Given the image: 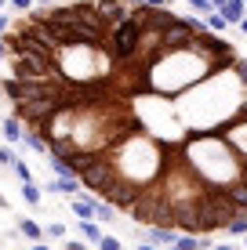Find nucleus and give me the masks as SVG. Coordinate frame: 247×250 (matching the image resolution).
Returning a JSON list of instances; mask_svg holds the SVG:
<instances>
[{"label":"nucleus","instance_id":"obj_1","mask_svg":"<svg viewBox=\"0 0 247 250\" xmlns=\"http://www.w3.org/2000/svg\"><path fill=\"white\" fill-rule=\"evenodd\" d=\"M4 44V98L58 178L182 236L247 214V58L203 19L58 0L22 15Z\"/></svg>","mask_w":247,"mask_h":250},{"label":"nucleus","instance_id":"obj_2","mask_svg":"<svg viewBox=\"0 0 247 250\" xmlns=\"http://www.w3.org/2000/svg\"><path fill=\"white\" fill-rule=\"evenodd\" d=\"M95 207H98V196H88V192H84V196H76V200H73L69 210L76 214V221H95Z\"/></svg>","mask_w":247,"mask_h":250},{"label":"nucleus","instance_id":"obj_3","mask_svg":"<svg viewBox=\"0 0 247 250\" xmlns=\"http://www.w3.org/2000/svg\"><path fill=\"white\" fill-rule=\"evenodd\" d=\"M244 11H247L244 0H225V4L218 7V15H222L229 25H240V22H244Z\"/></svg>","mask_w":247,"mask_h":250},{"label":"nucleus","instance_id":"obj_4","mask_svg":"<svg viewBox=\"0 0 247 250\" xmlns=\"http://www.w3.org/2000/svg\"><path fill=\"white\" fill-rule=\"evenodd\" d=\"M0 131H4L7 145H15L19 138H25V127H22V120H19V116H4V120H0Z\"/></svg>","mask_w":247,"mask_h":250},{"label":"nucleus","instance_id":"obj_5","mask_svg":"<svg viewBox=\"0 0 247 250\" xmlns=\"http://www.w3.org/2000/svg\"><path fill=\"white\" fill-rule=\"evenodd\" d=\"M211 236H178V243L171 250H211Z\"/></svg>","mask_w":247,"mask_h":250},{"label":"nucleus","instance_id":"obj_6","mask_svg":"<svg viewBox=\"0 0 247 250\" xmlns=\"http://www.w3.org/2000/svg\"><path fill=\"white\" fill-rule=\"evenodd\" d=\"M55 192L69 196V200H76V196H84V185L76 182V178H55Z\"/></svg>","mask_w":247,"mask_h":250},{"label":"nucleus","instance_id":"obj_7","mask_svg":"<svg viewBox=\"0 0 247 250\" xmlns=\"http://www.w3.org/2000/svg\"><path fill=\"white\" fill-rule=\"evenodd\" d=\"M15 229H19L25 239H37V243L44 239V229H40L37 221H29V218H19V221H15Z\"/></svg>","mask_w":247,"mask_h":250},{"label":"nucleus","instance_id":"obj_8","mask_svg":"<svg viewBox=\"0 0 247 250\" xmlns=\"http://www.w3.org/2000/svg\"><path fill=\"white\" fill-rule=\"evenodd\" d=\"M76 229L84 232V239H88V243H102V229L95 225V221H76Z\"/></svg>","mask_w":247,"mask_h":250},{"label":"nucleus","instance_id":"obj_9","mask_svg":"<svg viewBox=\"0 0 247 250\" xmlns=\"http://www.w3.org/2000/svg\"><path fill=\"white\" fill-rule=\"evenodd\" d=\"M22 200L29 207H40V203H44V192H40L37 185H22Z\"/></svg>","mask_w":247,"mask_h":250},{"label":"nucleus","instance_id":"obj_10","mask_svg":"<svg viewBox=\"0 0 247 250\" xmlns=\"http://www.w3.org/2000/svg\"><path fill=\"white\" fill-rule=\"evenodd\" d=\"M203 25H207L211 33H218V37H222V33L229 29V22H225V19H222L218 11H215V15H207V19H203Z\"/></svg>","mask_w":247,"mask_h":250},{"label":"nucleus","instance_id":"obj_11","mask_svg":"<svg viewBox=\"0 0 247 250\" xmlns=\"http://www.w3.org/2000/svg\"><path fill=\"white\" fill-rule=\"evenodd\" d=\"M11 170H15V178H19L22 185H33V170L25 167V163H22L19 156H15V163H11Z\"/></svg>","mask_w":247,"mask_h":250},{"label":"nucleus","instance_id":"obj_12","mask_svg":"<svg viewBox=\"0 0 247 250\" xmlns=\"http://www.w3.org/2000/svg\"><path fill=\"white\" fill-rule=\"evenodd\" d=\"M189 7H193L197 15H215V11H218V7L211 4V0H189Z\"/></svg>","mask_w":247,"mask_h":250},{"label":"nucleus","instance_id":"obj_13","mask_svg":"<svg viewBox=\"0 0 247 250\" xmlns=\"http://www.w3.org/2000/svg\"><path fill=\"white\" fill-rule=\"evenodd\" d=\"M95 218H98V221H113V218H116V210H113L109 203H102V200H98V207H95Z\"/></svg>","mask_w":247,"mask_h":250},{"label":"nucleus","instance_id":"obj_14","mask_svg":"<svg viewBox=\"0 0 247 250\" xmlns=\"http://www.w3.org/2000/svg\"><path fill=\"white\" fill-rule=\"evenodd\" d=\"M98 250H124V247L116 243V236H102V243H98Z\"/></svg>","mask_w":247,"mask_h":250},{"label":"nucleus","instance_id":"obj_15","mask_svg":"<svg viewBox=\"0 0 247 250\" xmlns=\"http://www.w3.org/2000/svg\"><path fill=\"white\" fill-rule=\"evenodd\" d=\"M0 163H4V167H11V163H15V152H11V145H0Z\"/></svg>","mask_w":247,"mask_h":250},{"label":"nucleus","instance_id":"obj_16","mask_svg":"<svg viewBox=\"0 0 247 250\" xmlns=\"http://www.w3.org/2000/svg\"><path fill=\"white\" fill-rule=\"evenodd\" d=\"M7 4H11L15 11H22V15H29V11H33V0H7Z\"/></svg>","mask_w":247,"mask_h":250},{"label":"nucleus","instance_id":"obj_17","mask_svg":"<svg viewBox=\"0 0 247 250\" xmlns=\"http://www.w3.org/2000/svg\"><path fill=\"white\" fill-rule=\"evenodd\" d=\"M44 236H66V225H58V221H51V225H44Z\"/></svg>","mask_w":247,"mask_h":250},{"label":"nucleus","instance_id":"obj_18","mask_svg":"<svg viewBox=\"0 0 247 250\" xmlns=\"http://www.w3.org/2000/svg\"><path fill=\"white\" fill-rule=\"evenodd\" d=\"M11 33V15H0V40Z\"/></svg>","mask_w":247,"mask_h":250},{"label":"nucleus","instance_id":"obj_19","mask_svg":"<svg viewBox=\"0 0 247 250\" xmlns=\"http://www.w3.org/2000/svg\"><path fill=\"white\" fill-rule=\"evenodd\" d=\"M66 250H88V247H84V243H73V239H69V243H66Z\"/></svg>","mask_w":247,"mask_h":250},{"label":"nucleus","instance_id":"obj_20","mask_svg":"<svg viewBox=\"0 0 247 250\" xmlns=\"http://www.w3.org/2000/svg\"><path fill=\"white\" fill-rule=\"evenodd\" d=\"M0 62H7V44L0 40Z\"/></svg>","mask_w":247,"mask_h":250},{"label":"nucleus","instance_id":"obj_21","mask_svg":"<svg viewBox=\"0 0 247 250\" xmlns=\"http://www.w3.org/2000/svg\"><path fill=\"white\" fill-rule=\"evenodd\" d=\"M149 7H167V0H146Z\"/></svg>","mask_w":247,"mask_h":250},{"label":"nucleus","instance_id":"obj_22","mask_svg":"<svg viewBox=\"0 0 247 250\" xmlns=\"http://www.w3.org/2000/svg\"><path fill=\"white\" fill-rule=\"evenodd\" d=\"M211 250H233V247H229V243H215V247H211Z\"/></svg>","mask_w":247,"mask_h":250},{"label":"nucleus","instance_id":"obj_23","mask_svg":"<svg viewBox=\"0 0 247 250\" xmlns=\"http://www.w3.org/2000/svg\"><path fill=\"white\" fill-rule=\"evenodd\" d=\"M240 33H247V15H244V22H240Z\"/></svg>","mask_w":247,"mask_h":250},{"label":"nucleus","instance_id":"obj_24","mask_svg":"<svg viewBox=\"0 0 247 250\" xmlns=\"http://www.w3.org/2000/svg\"><path fill=\"white\" fill-rule=\"evenodd\" d=\"M138 250H157V247H153V243H142V247H138Z\"/></svg>","mask_w":247,"mask_h":250},{"label":"nucleus","instance_id":"obj_25","mask_svg":"<svg viewBox=\"0 0 247 250\" xmlns=\"http://www.w3.org/2000/svg\"><path fill=\"white\" fill-rule=\"evenodd\" d=\"M37 4H44V7H47V4H58V0H37Z\"/></svg>","mask_w":247,"mask_h":250},{"label":"nucleus","instance_id":"obj_26","mask_svg":"<svg viewBox=\"0 0 247 250\" xmlns=\"http://www.w3.org/2000/svg\"><path fill=\"white\" fill-rule=\"evenodd\" d=\"M211 4H215V7H222V4H225V0H211Z\"/></svg>","mask_w":247,"mask_h":250},{"label":"nucleus","instance_id":"obj_27","mask_svg":"<svg viewBox=\"0 0 247 250\" xmlns=\"http://www.w3.org/2000/svg\"><path fill=\"white\" fill-rule=\"evenodd\" d=\"M4 207H7V200H4V196H0V210H4Z\"/></svg>","mask_w":247,"mask_h":250},{"label":"nucleus","instance_id":"obj_28","mask_svg":"<svg viewBox=\"0 0 247 250\" xmlns=\"http://www.w3.org/2000/svg\"><path fill=\"white\" fill-rule=\"evenodd\" d=\"M33 250H47V247H44V243H37V247H33Z\"/></svg>","mask_w":247,"mask_h":250},{"label":"nucleus","instance_id":"obj_29","mask_svg":"<svg viewBox=\"0 0 247 250\" xmlns=\"http://www.w3.org/2000/svg\"><path fill=\"white\" fill-rule=\"evenodd\" d=\"M4 4H7V0H0V11H4Z\"/></svg>","mask_w":247,"mask_h":250},{"label":"nucleus","instance_id":"obj_30","mask_svg":"<svg viewBox=\"0 0 247 250\" xmlns=\"http://www.w3.org/2000/svg\"><path fill=\"white\" fill-rule=\"evenodd\" d=\"M0 98H4V91H0Z\"/></svg>","mask_w":247,"mask_h":250},{"label":"nucleus","instance_id":"obj_31","mask_svg":"<svg viewBox=\"0 0 247 250\" xmlns=\"http://www.w3.org/2000/svg\"><path fill=\"white\" fill-rule=\"evenodd\" d=\"M244 7H247V0H244Z\"/></svg>","mask_w":247,"mask_h":250},{"label":"nucleus","instance_id":"obj_32","mask_svg":"<svg viewBox=\"0 0 247 250\" xmlns=\"http://www.w3.org/2000/svg\"><path fill=\"white\" fill-rule=\"evenodd\" d=\"M244 243H247V236H244Z\"/></svg>","mask_w":247,"mask_h":250},{"label":"nucleus","instance_id":"obj_33","mask_svg":"<svg viewBox=\"0 0 247 250\" xmlns=\"http://www.w3.org/2000/svg\"><path fill=\"white\" fill-rule=\"evenodd\" d=\"M124 4H127V0H124Z\"/></svg>","mask_w":247,"mask_h":250}]
</instances>
